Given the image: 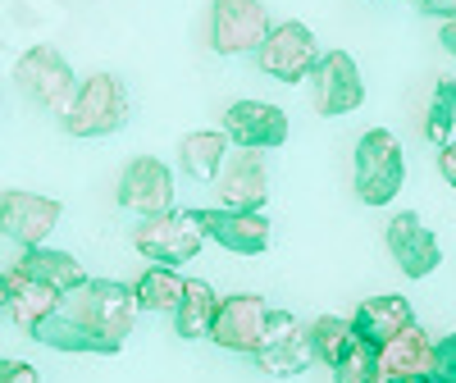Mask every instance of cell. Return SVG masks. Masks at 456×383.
Returning a JSON list of instances; mask_svg holds the SVG:
<instances>
[{"label": "cell", "instance_id": "obj_17", "mask_svg": "<svg viewBox=\"0 0 456 383\" xmlns=\"http://www.w3.org/2000/svg\"><path fill=\"white\" fill-rule=\"evenodd\" d=\"M429 356H434V338L420 324H411L379 347V370H384L388 383H429Z\"/></svg>", "mask_w": 456, "mask_h": 383}, {"label": "cell", "instance_id": "obj_31", "mask_svg": "<svg viewBox=\"0 0 456 383\" xmlns=\"http://www.w3.org/2000/svg\"><path fill=\"white\" fill-rule=\"evenodd\" d=\"M420 14H434V19H456V0H415Z\"/></svg>", "mask_w": 456, "mask_h": 383}, {"label": "cell", "instance_id": "obj_22", "mask_svg": "<svg viewBox=\"0 0 456 383\" xmlns=\"http://www.w3.org/2000/svg\"><path fill=\"white\" fill-rule=\"evenodd\" d=\"M215 311H219V297L210 283L201 279H187L183 288V301H178V311H174V333L178 338H210V324H215Z\"/></svg>", "mask_w": 456, "mask_h": 383}, {"label": "cell", "instance_id": "obj_32", "mask_svg": "<svg viewBox=\"0 0 456 383\" xmlns=\"http://www.w3.org/2000/svg\"><path fill=\"white\" fill-rule=\"evenodd\" d=\"M438 42H443V51L456 60V19H443V32H438Z\"/></svg>", "mask_w": 456, "mask_h": 383}, {"label": "cell", "instance_id": "obj_1", "mask_svg": "<svg viewBox=\"0 0 456 383\" xmlns=\"http://www.w3.org/2000/svg\"><path fill=\"white\" fill-rule=\"evenodd\" d=\"M64 311L78 320L92 338H101L105 356H114L128 342L133 324H137V297L128 283L114 279H87L83 288H73L64 297Z\"/></svg>", "mask_w": 456, "mask_h": 383}, {"label": "cell", "instance_id": "obj_23", "mask_svg": "<svg viewBox=\"0 0 456 383\" xmlns=\"http://www.w3.org/2000/svg\"><path fill=\"white\" fill-rule=\"evenodd\" d=\"M64 306V292H55V288H46V283H37V279H23V274H14V297H10V315H14V324L19 329H37L46 315H55Z\"/></svg>", "mask_w": 456, "mask_h": 383}, {"label": "cell", "instance_id": "obj_28", "mask_svg": "<svg viewBox=\"0 0 456 383\" xmlns=\"http://www.w3.org/2000/svg\"><path fill=\"white\" fill-rule=\"evenodd\" d=\"M429 379L434 383H456V333L434 342V356H429Z\"/></svg>", "mask_w": 456, "mask_h": 383}, {"label": "cell", "instance_id": "obj_8", "mask_svg": "<svg viewBox=\"0 0 456 383\" xmlns=\"http://www.w3.org/2000/svg\"><path fill=\"white\" fill-rule=\"evenodd\" d=\"M270 28L274 23L260 0H215L210 5V51L215 55H256Z\"/></svg>", "mask_w": 456, "mask_h": 383}, {"label": "cell", "instance_id": "obj_5", "mask_svg": "<svg viewBox=\"0 0 456 383\" xmlns=\"http://www.w3.org/2000/svg\"><path fill=\"white\" fill-rule=\"evenodd\" d=\"M14 83L19 92L46 114H64L69 101H73V87H78V78H73L69 60L55 51V46H32L19 55L14 64Z\"/></svg>", "mask_w": 456, "mask_h": 383}, {"label": "cell", "instance_id": "obj_26", "mask_svg": "<svg viewBox=\"0 0 456 383\" xmlns=\"http://www.w3.org/2000/svg\"><path fill=\"white\" fill-rule=\"evenodd\" d=\"M452 133H456V83H452V78H443V83L434 87V101H429L425 137H429L434 146H447V142H452Z\"/></svg>", "mask_w": 456, "mask_h": 383}, {"label": "cell", "instance_id": "obj_27", "mask_svg": "<svg viewBox=\"0 0 456 383\" xmlns=\"http://www.w3.org/2000/svg\"><path fill=\"white\" fill-rule=\"evenodd\" d=\"M333 379L338 383H388L384 370H379V347H370V342H356V347L333 365Z\"/></svg>", "mask_w": 456, "mask_h": 383}, {"label": "cell", "instance_id": "obj_14", "mask_svg": "<svg viewBox=\"0 0 456 383\" xmlns=\"http://www.w3.org/2000/svg\"><path fill=\"white\" fill-rule=\"evenodd\" d=\"M224 133L242 151H279L288 142V110L270 101H233L224 110Z\"/></svg>", "mask_w": 456, "mask_h": 383}, {"label": "cell", "instance_id": "obj_35", "mask_svg": "<svg viewBox=\"0 0 456 383\" xmlns=\"http://www.w3.org/2000/svg\"><path fill=\"white\" fill-rule=\"evenodd\" d=\"M429 383H434V379H429Z\"/></svg>", "mask_w": 456, "mask_h": 383}, {"label": "cell", "instance_id": "obj_4", "mask_svg": "<svg viewBox=\"0 0 456 383\" xmlns=\"http://www.w3.org/2000/svg\"><path fill=\"white\" fill-rule=\"evenodd\" d=\"M206 242V224H201V210H165V215H151L137 224L133 233V247L156 260V265H187L197 260Z\"/></svg>", "mask_w": 456, "mask_h": 383}, {"label": "cell", "instance_id": "obj_9", "mask_svg": "<svg viewBox=\"0 0 456 383\" xmlns=\"http://www.w3.org/2000/svg\"><path fill=\"white\" fill-rule=\"evenodd\" d=\"M365 101V78L347 51H324L311 69V105L324 119H338V114H352Z\"/></svg>", "mask_w": 456, "mask_h": 383}, {"label": "cell", "instance_id": "obj_13", "mask_svg": "<svg viewBox=\"0 0 456 383\" xmlns=\"http://www.w3.org/2000/svg\"><path fill=\"white\" fill-rule=\"evenodd\" d=\"M219 206L233 210H260L270 201V165H265V151H228V160L215 178Z\"/></svg>", "mask_w": 456, "mask_h": 383}, {"label": "cell", "instance_id": "obj_19", "mask_svg": "<svg viewBox=\"0 0 456 383\" xmlns=\"http://www.w3.org/2000/svg\"><path fill=\"white\" fill-rule=\"evenodd\" d=\"M14 274L23 279H37V283H46L55 292H73V288H83L87 283V270H83V260H73L69 251H55V247H23L19 265H14Z\"/></svg>", "mask_w": 456, "mask_h": 383}, {"label": "cell", "instance_id": "obj_12", "mask_svg": "<svg viewBox=\"0 0 456 383\" xmlns=\"http://www.w3.org/2000/svg\"><path fill=\"white\" fill-rule=\"evenodd\" d=\"M119 206L142 215V219L174 210V169L156 156L128 160L124 174H119Z\"/></svg>", "mask_w": 456, "mask_h": 383}, {"label": "cell", "instance_id": "obj_6", "mask_svg": "<svg viewBox=\"0 0 456 383\" xmlns=\"http://www.w3.org/2000/svg\"><path fill=\"white\" fill-rule=\"evenodd\" d=\"M320 42H315V32L306 23H274L270 32H265V42L256 51V64L265 78H279V83H306L311 78V69L320 60Z\"/></svg>", "mask_w": 456, "mask_h": 383}, {"label": "cell", "instance_id": "obj_30", "mask_svg": "<svg viewBox=\"0 0 456 383\" xmlns=\"http://www.w3.org/2000/svg\"><path fill=\"white\" fill-rule=\"evenodd\" d=\"M438 174L456 187V142H447V146H438Z\"/></svg>", "mask_w": 456, "mask_h": 383}, {"label": "cell", "instance_id": "obj_25", "mask_svg": "<svg viewBox=\"0 0 456 383\" xmlns=\"http://www.w3.org/2000/svg\"><path fill=\"white\" fill-rule=\"evenodd\" d=\"M356 329H352V320H342V315H320V320H311V347H315V361H324L329 370L347 356L352 347H356Z\"/></svg>", "mask_w": 456, "mask_h": 383}, {"label": "cell", "instance_id": "obj_20", "mask_svg": "<svg viewBox=\"0 0 456 383\" xmlns=\"http://www.w3.org/2000/svg\"><path fill=\"white\" fill-rule=\"evenodd\" d=\"M224 160H228V133L219 128H201V133H187L183 142H178V165H183V174L192 178V183H215L219 178V169H224Z\"/></svg>", "mask_w": 456, "mask_h": 383}, {"label": "cell", "instance_id": "obj_16", "mask_svg": "<svg viewBox=\"0 0 456 383\" xmlns=\"http://www.w3.org/2000/svg\"><path fill=\"white\" fill-rule=\"evenodd\" d=\"M384 242H388V251H393V260H397V270H402L406 279H429L438 265H443L438 238L420 224V215H411V210L397 215V219L388 224Z\"/></svg>", "mask_w": 456, "mask_h": 383}, {"label": "cell", "instance_id": "obj_29", "mask_svg": "<svg viewBox=\"0 0 456 383\" xmlns=\"http://www.w3.org/2000/svg\"><path fill=\"white\" fill-rule=\"evenodd\" d=\"M0 383H42L37 379V370L28 361H10V356H0Z\"/></svg>", "mask_w": 456, "mask_h": 383}, {"label": "cell", "instance_id": "obj_33", "mask_svg": "<svg viewBox=\"0 0 456 383\" xmlns=\"http://www.w3.org/2000/svg\"><path fill=\"white\" fill-rule=\"evenodd\" d=\"M10 297H14V274L0 270V311H10Z\"/></svg>", "mask_w": 456, "mask_h": 383}, {"label": "cell", "instance_id": "obj_2", "mask_svg": "<svg viewBox=\"0 0 456 383\" xmlns=\"http://www.w3.org/2000/svg\"><path fill=\"white\" fill-rule=\"evenodd\" d=\"M128 119V92L114 73H92L73 87L69 110L60 114V124L69 137H110L119 133Z\"/></svg>", "mask_w": 456, "mask_h": 383}, {"label": "cell", "instance_id": "obj_10", "mask_svg": "<svg viewBox=\"0 0 456 383\" xmlns=\"http://www.w3.org/2000/svg\"><path fill=\"white\" fill-rule=\"evenodd\" d=\"M265 329H270V306H265V297H256V292L219 297V311H215L210 338L219 342L224 352L256 356V347L265 342Z\"/></svg>", "mask_w": 456, "mask_h": 383}, {"label": "cell", "instance_id": "obj_3", "mask_svg": "<svg viewBox=\"0 0 456 383\" xmlns=\"http://www.w3.org/2000/svg\"><path fill=\"white\" fill-rule=\"evenodd\" d=\"M406 178V156H402V142L388 128H370L356 142V156H352V183H356V197L365 206H388Z\"/></svg>", "mask_w": 456, "mask_h": 383}, {"label": "cell", "instance_id": "obj_24", "mask_svg": "<svg viewBox=\"0 0 456 383\" xmlns=\"http://www.w3.org/2000/svg\"><path fill=\"white\" fill-rule=\"evenodd\" d=\"M32 338L42 342V347H51V352H96V356H105V347H101V338H92L78 320H73L64 306L55 315H46L42 324L32 329Z\"/></svg>", "mask_w": 456, "mask_h": 383}, {"label": "cell", "instance_id": "obj_15", "mask_svg": "<svg viewBox=\"0 0 456 383\" xmlns=\"http://www.w3.org/2000/svg\"><path fill=\"white\" fill-rule=\"evenodd\" d=\"M201 224H206V238L233 256H260V251H270V238H274V224L260 210L215 206V210H201Z\"/></svg>", "mask_w": 456, "mask_h": 383}, {"label": "cell", "instance_id": "obj_11", "mask_svg": "<svg viewBox=\"0 0 456 383\" xmlns=\"http://www.w3.org/2000/svg\"><path fill=\"white\" fill-rule=\"evenodd\" d=\"M64 206L42 192H0V233L19 247H42L55 224H60Z\"/></svg>", "mask_w": 456, "mask_h": 383}, {"label": "cell", "instance_id": "obj_34", "mask_svg": "<svg viewBox=\"0 0 456 383\" xmlns=\"http://www.w3.org/2000/svg\"><path fill=\"white\" fill-rule=\"evenodd\" d=\"M397 5H415V0H397Z\"/></svg>", "mask_w": 456, "mask_h": 383}, {"label": "cell", "instance_id": "obj_18", "mask_svg": "<svg viewBox=\"0 0 456 383\" xmlns=\"http://www.w3.org/2000/svg\"><path fill=\"white\" fill-rule=\"evenodd\" d=\"M415 324V311H411V301L397 297V292H384V297H365L356 306V315H352V329L361 342H370V347H384L388 338H397L402 329Z\"/></svg>", "mask_w": 456, "mask_h": 383}, {"label": "cell", "instance_id": "obj_7", "mask_svg": "<svg viewBox=\"0 0 456 383\" xmlns=\"http://www.w3.org/2000/svg\"><path fill=\"white\" fill-rule=\"evenodd\" d=\"M311 361H315L311 324H301L288 311H270V329H265V342L256 347V370L270 379H297L311 370Z\"/></svg>", "mask_w": 456, "mask_h": 383}, {"label": "cell", "instance_id": "obj_21", "mask_svg": "<svg viewBox=\"0 0 456 383\" xmlns=\"http://www.w3.org/2000/svg\"><path fill=\"white\" fill-rule=\"evenodd\" d=\"M183 288H187V279L178 274V265H151V270L133 283L137 311L174 315V311H178V301H183Z\"/></svg>", "mask_w": 456, "mask_h": 383}]
</instances>
